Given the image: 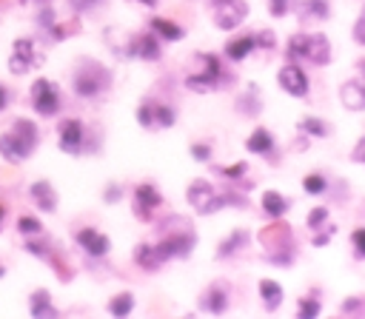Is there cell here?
Segmentation results:
<instances>
[{
  "label": "cell",
  "mask_w": 365,
  "mask_h": 319,
  "mask_svg": "<svg viewBox=\"0 0 365 319\" xmlns=\"http://www.w3.org/2000/svg\"><path fill=\"white\" fill-rule=\"evenodd\" d=\"M191 157H197L200 162H208V160H211V145H205V142L191 145Z\"/></svg>",
  "instance_id": "cell-36"
},
{
  "label": "cell",
  "mask_w": 365,
  "mask_h": 319,
  "mask_svg": "<svg viewBox=\"0 0 365 319\" xmlns=\"http://www.w3.org/2000/svg\"><path fill=\"white\" fill-rule=\"evenodd\" d=\"M6 105H9V91H6V85L0 83V111H3Z\"/></svg>",
  "instance_id": "cell-46"
},
{
  "label": "cell",
  "mask_w": 365,
  "mask_h": 319,
  "mask_svg": "<svg viewBox=\"0 0 365 319\" xmlns=\"http://www.w3.org/2000/svg\"><path fill=\"white\" fill-rule=\"evenodd\" d=\"M108 85H111V74H108L106 66H100L94 60H83L77 66V71H74V91H77V97L91 100L100 91H106Z\"/></svg>",
  "instance_id": "cell-2"
},
{
  "label": "cell",
  "mask_w": 365,
  "mask_h": 319,
  "mask_svg": "<svg viewBox=\"0 0 365 319\" xmlns=\"http://www.w3.org/2000/svg\"><path fill=\"white\" fill-rule=\"evenodd\" d=\"M302 14L305 17H328V3L325 0H308Z\"/></svg>",
  "instance_id": "cell-33"
},
{
  "label": "cell",
  "mask_w": 365,
  "mask_h": 319,
  "mask_svg": "<svg viewBox=\"0 0 365 319\" xmlns=\"http://www.w3.org/2000/svg\"><path fill=\"white\" fill-rule=\"evenodd\" d=\"M277 80H279V85H282L291 97H305V91H308V77H305V71H302L297 63H285V66L279 68Z\"/></svg>",
  "instance_id": "cell-7"
},
{
  "label": "cell",
  "mask_w": 365,
  "mask_h": 319,
  "mask_svg": "<svg viewBox=\"0 0 365 319\" xmlns=\"http://www.w3.org/2000/svg\"><path fill=\"white\" fill-rule=\"evenodd\" d=\"M328 216V208H314L311 214H308V228H319V222Z\"/></svg>",
  "instance_id": "cell-39"
},
{
  "label": "cell",
  "mask_w": 365,
  "mask_h": 319,
  "mask_svg": "<svg viewBox=\"0 0 365 319\" xmlns=\"http://www.w3.org/2000/svg\"><path fill=\"white\" fill-rule=\"evenodd\" d=\"M251 48H257V37H254V34H242V37L228 40L225 54H228L231 60H245V57L251 54Z\"/></svg>",
  "instance_id": "cell-18"
},
{
  "label": "cell",
  "mask_w": 365,
  "mask_h": 319,
  "mask_svg": "<svg viewBox=\"0 0 365 319\" xmlns=\"http://www.w3.org/2000/svg\"><path fill=\"white\" fill-rule=\"evenodd\" d=\"M259 242L271 251V253H285L291 256V248L285 251V242H291V228L288 225H268L259 231Z\"/></svg>",
  "instance_id": "cell-9"
},
{
  "label": "cell",
  "mask_w": 365,
  "mask_h": 319,
  "mask_svg": "<svg viewBox=\"0 0 365 319\" xmlns=\"http://www.w3.org/2000/svg\"><path fill=\"white\" fill-rule=\"evenodd\" d=\"M299 131H305V134H311V137H325V134H328V125L319 122L317 117H305V120L299 122Z\"/></svg>",
  "instance_id": "cell-29"
},
{
  "label": "cell",
  "mask_w": 365,
  "mask_h": 319,
  "mask_svg": "<svg viewBox=\"0 0 365 319\" xmlns=\"http://www.w3.org/2000/svg\"><path fill=\"white\" fill-rule=\"evenodd\" d=\"M305 51H308V34H294L288 40V57L297 60V57H305Z\"/></svg>",
  "instance_id": "cell-27"
},
{
  "label": "cell",
  "mask_w": 365,
  "mask_h": 319,
  "mask_svg": "<svg viewBox=\"0 0 365 319\" xmlns=\"http://www.w3.org/2000/svg\"><path fill=\"white\" fill-rule=\"evenodd\" d=\"M151 105H154V103H143L140 111H137V120H140V125H145V128L154 125V111H151Z\"/></svg>",
  "instance_id": "cell-35"
},
{
  "label": "cell",
  "mask_w": 365,
  "mask_h": 319,
  "mask_svg": "<svg viewBox=\"0 0 365 319\" xmlns=\"http://www.w3.org/2000/svg\"><path fill=\"white\" fill-rule=\"evenodd\" d=\"M100 0H71V6L77 9V11H86V9H91V6H97Z\"/></svg>",
  "instance_id": "cell-44"
},
{
  "label": "cell",
  "mask_w": 365,
  "mask_h": 319,
  "mask_svg": "<svg viewBox=\"0 0 365 319\" xmlns=\"http://www.w3.org/2000/svg\"><path fill=\"white\" fill-rule=\"evenodd\" d=\"M17 228H20V234H26V236H37V234L43 231V225H40V219H34V216H20V222H17Z\"/></svg>",
  "instance_id": "cell-31"
},
{
  "label": "cell",
  "mask_w": 365,
  "mask_h": 319,
  "mask_svg": "<svg viewBox=\"0 0 365 319\" xmlns=\"http://www.w3.org/2000/svg\"><path fill=\"white\" fill-rule=\"evenodd\" d=\"M194 234H168L160 245H154L157 248V253L163 256V259H171V256H185L191 248H194Z\"/></svg>",
  "instance_id": "cell-10"
},
{
  "label": "cell",
  "mask_w": 365,
  "mask_h": 319,
  "mask_svg": "<svg viewBox=\"0 0 365 319\" xmlns=\"http://www.w3.org/2000/svg\"><path fill=\"white\" fill-rule=\"evenodd\" d=\"M31 316H57V308L48 302V291L31 293Z\"/></svg>",
  "instance_id": "cell-25"
},
{
  "label": "cell",
  "mask_w": 365,
  "mask_h": 319,
  "mask_svg": "<svg viewBox=\"0 0 365 319\" xmlns=\"http://www.w3.org/2000/svg\"><path fill=\"white\" fill-rule=\"evenodd\" d=\"M120 194H123V188H120V185H111V188L106 191V199L114 202V199H120Z\"/></svg>",
  "instance_id": "cell-45"
},
{
  "label": "cell",
  "mask_w": 365,
  "mask_h": 319,
  "mask_svg": "<svg viewBox=\"0 0 365 319\" xmlns=\"http://www.w3.org/2000/svg\"><path fill=\"white\" fill-rule=\"evenodd\" d=\"M351 242H354V248H356V253L365 259V228H356L354 234H351Z\"/></svg>",
  "instance_id": "cell-37"
},
{
  "label": "cell",
  "mask_w": 365,
  "mask_h": 319,
  "mask_svg": "<svg viewBox=\"0 0 365 319\" xmlns=\"http://www.w3.org/2000/svg\"><path fill=\"white\" fill-rule=\"evenodd\" d=\"M305 57L311 63H317V66H325L331 60V43H328V37L325 34H308V51H305Z\"/></svg>",
  "instance_id": "cell-15"
},
{
  "label": "cell",
  "mask_w": 365,
  "mask_h": 319,
  "mask_svg": "<svg viewBox=\"0 0 365 319\" xmlns=\"http://www.w3.org/2000/svg\"><path fill=\"white\" fill-rule=\"evenodd\" d=\"M131 308H134V296H131V293H117V296L108 302V310H111L114 316H125V313H131Z\"/></svg>",
  "instance_id": "cell-26"
},
{
  "label": "cell",
  "mask_w": 365,
  "mask_h": 319,
  "mask_svg": "<svg viewBox=\"0 0 365 319\" xmlns=\"http://www.w3.org/2000/svg\"><path fill=\"white\" fill-rule=\"evenodd\" d=\"M134 259H137V265H140V268H145V271H157V268H160V262H163V256L157 253V248H154V245H137Z\"/></svg>",
  "instance_id": "cell-21"
},
{
  "label": "cell",
  "mask_w": 365,
  "mask_h": 319,
  "mask_svg": "<svg viewBox=\"0 0 365 319\" xmlns=\"http://www.w3.org/2000/svg\"><path fill=\"white\" fill-rule=\"evenodd\" d=\"M262 208H265V214H271V216H282V214L288 211V199L279 197L277 191H265V194H262Z\"/></svg>",
  "instance_id": "cell-24"
},
{
  "label": "cell",
  "mask_w": 365,
  "mask_h": 319,
  "mask_svg": "<svg viewBox=\"0 0 365 319\" xmlns=\"http://www.w3.org/2000/svg\"><path fill=\"white\" fill-rule=\"evenodd\" d=\"M354 160H365V140L359 142V148L354 151Z\"/></svg>",
  "instance_id": "cell-47"
},
{
  "label": "cell",
  "mask_w": 365,
  "mask_h": 319,
  "mask_svg": "<svg viewBox=\"0 0 365 319\" xmlns=\"http://www.w3.org/2000/svg\"><path fill=\"white\" fill-rule=\"evenodd\" d=\"M148 26H151V31H154V34H160V37H165V40H182V28H180L174 20L154 17Z\"/></svg>",
  "instance_id": "cell-23"
},
{
  "label": "cell",
  "mask_w": 365,
  "mask_h": 319,
  "mask_svg": "<svg viewBox=\"0 0 365 319\" xmlns=\"http://www.w3.org/2000/svg\"><path fill=\"white\" fill-rule=\"evenodd\" d=\"M34 63V43L29 37H20L14 40V48H11V57H9V68L14 74H26Z\"/></svg>",
  "instance_id": "cell-11"
},
{
  "label": "cell",
  "mask_w": 365,
  "mask_h": 319,
  "mask_svg": "<svg viewBox=\"0 0 365 319\" xmlns=\"http://www.w3.org/2000/svg\"><path fill=\"white\" fill-rule=\"evenodd\" d=\"M157 205H160V194L154 191V185H148V182L137 185V191H134V214L140 219H148Z\"/></svg>",
  "instance_id": "cell-13"
},
{
  "label": "cell",
  "mask_w": 365,
  "mask_h": 319,
  "mask_svg": "<svg viewBox=\"0 0 365 319\" xmlns=\"http://www.w3.org/2000/svg\"><path fill=\"white\" fill-rule=\"evenodd\" d=\"M354 37H356V43H365V9H362V14H359V20L354 26Z\"/></svg>",
  "instance_id": "cell-41"
},
{
  "label": "cell",
  "mask_w": 365,
  "mask_h": 319,
  "mask_svg": "<svg viewBox=\"0 0 365 319\" xmlns=\"http://www.w3.org/2000/svg\"><path fill=\"white\" fill-rule=\"evenodd\" d=\"M188 202L200 214H211V211H220L225 202H231V197H217V191L205 179H194L191 188H188Z\"/></svg>",
  "instance_id": "cell-3"
},
{
  "label": "cell",
  "mask_w": 365,
  "mask_h": 319,
  "mask_svg": "<svg viewBox=\"0 0 365 319\" xmlns=\"http://www.w3.org/2000/svg\"><path fill=\"white\" fill-rule=\"evenodd\" d=\"M242 242H245V234H242V231H234V234L220 245V256H231V251H234L237 245H242Z\"/></svg>",
  "instance_id": "cell-32"
},
{
  "label": "cell",
  "mask_w": 365,
  "mask_h": 319,
  "mask_svg": "<svg viewBox=\"0 0 365 319\" xmlns=\"http://www.w3.org/2000/svg\"><path fill=\"white\" fill-rule=\"evenodd\" d=\"M31 105H34L37 114L51 117L60 108V91H57V85L51 80H46V77L34 80V85H31Z\"/></svg>",
  "instance_id": "cell-4"
},
{
  "label": "cell",
  "mask_w": 365,
  "mask_h": 319,
  "mask_svg": "<svg viewBox=\"0 0 365 319\" xmlns=\"http://www.w3.org/2000/svg\"><path fill=\"white\" fill-rule=\"evenodd\" d=\"M86 145V128L80 120H63L60 122V148L68 154H80Z\"/></svg>",
  "instance_id": "cell-8"
},
{
  "label": "cell",
  "mask_w": 365,
  "mask_h": 319,
  "mask_svg": "<svg viewBox=\"0 0 365 319\" xmlns=\"http://www.w3.org/2000/svg\"><path fill=\"white\" fill-rule=\"evenodd\" d=\"M34 148H37V128H34V122H29V120H17V122L11 125V131H6V134L0 137V154H3L9 162L26 160Z\"/></svg>",
  "instance_id": "cell-1"
},
{
  "label": "cell",
  "mask_w": 365,
  "mask_h": 319,
  "mask_svg": "<svg viewBox=\"0 0 365 319\" xmlns=\"http://www.w3.org/2000/svg\"><path fill=\"white\" fill-rule=\"evenodd\" d=\"M254 37H257V46H265V48L274 46V34H271V31H259V34H254Z\"/></svg>",
  "instance_id": "cell-43"
},
{
  "label": "cell",
  "mask_w": 365,
  "mask_h": 319,
  "mask_svg": "<svg viewBox=\"0 0 365 319\" xmlns=\"http://www.w3.org/2000/svg\"><path fill=\"white\" fill-rule=\"evenodd\" d=\"M237 108L240 111H248V114H257V88L254 85L248 88V97L245 100H237Z\"/></svg>",
  "instance_id": "cell-34"
},
{
  "label": "cell",
  "mask_w": 365,
  "mask_h": 319,
  "mask_svg": "<svg viewBox=\"0 0 365 319\" xmlns=\"http://www.w3.org/2000/svg\"><path fill=\"white\" fill-rule=\"evenodd\" d=\"M140 3H143V6H157L160 0H140Z\"/></svg>",
  "instance_id": "cell-48"
},
{
  "label": "cell",
  "mask_w": 365,
  "mask_h": 319,
  "mask_svg": "<svg viewBox=\"0 0 365 319\" xmlns=\"http://www.w3.org/2000/svg\"><path fill=\"white\" fill-rule=\"evenodd\" d=\"M325 177H319V174H308L305 179H302V188L308 191V194H322L325 191Z\"/></svg>",
  "instance_id": "cell-30"
},
{
  "label": "cell",
  "mask_w": 365,
  "mask_h": 319,
  "mask_svg": "<svg viewBox=\"0 0 365 319\" xmlns=\"http://www.w3.org/2000/svg\"><path fill=\"white\" fill-rule=\"evenodd\" d=\"M0 219H3V205H0Z\"/></svg>",
  "instance_id": "cell-49"
},
{
  "label": "cell",
  "mask_w": 365,
  "mask_h": 319,
  "mask_svg": "<svg viewBox=\"0 0 365 319\" xmlns=\"http://www.w3.org/2000/svg\"><path fill=\"white\" fill-rule=\"evenodd\" d=\"M259 296H262V302H265L268 310H277L279 302H282V288L277 282H271V279H262L259 282Z\"/></svg>",
  "instance_id": "cell-22"
},
{
  "label": "cell",
  "mask_w": 365,
  "mask_h": 319,
  "mask_svg": "<svg viewBox=\"0 0 365 319\" xmlns=\"http://www.w3.org/2000/svg\"><path fill=\"white\" fill-rule=\"evenodd\" d=\"M317 313H319V302H314V299L311 302L308 299L299 302V316H317Z\"/></svg>",
  "instance_id": "cell-40"
},
{
  "label": "cell",
  "mask_w": 365,
  "mask_h": 319,
  "mask_svg": "<svg viewBox=\"0 0 365 319\" xmlns=\"http://www.w3.org/2000/svg\"><path fill=\"white\" fill-rule=\"evenodd\" d=\"M245 145H248L251 154H271V148H274V137H271L268 128H257V131L248 137Z\"/></svg>",
  "instance_id": "cell-20"
},
{
  "label": "cell",
  "mask_w": 365,
  "mask_h": 319,
  "mask_svg": "<svg viewBox=\"0 0 365 319\" xmlns=\"http://www.w3.org/2000/svg\"><path fill=\"white\" fill-rule=\"evenodd\" d=\"M40 3H43V0H40Z\"/></svg>",
  "instance_id": "cell-50"
},
{
  "label": "cell",
  "mask_w": 365,
  "mask_h": 319,
  "mask_svg": "<svg viewBox=\"0 0 365 319\" xmlns=\"http://www.w3.org/2000/svg\"><path fill=\"white\" fill-rule=\"evenodd\" d=\"M211 11H214V23L228 31L245 20L248 6H245V0H211Z\"/></svg>",
  "instance_id": "cell-5"
},
{
  "label": "cell",
  "mask_w": 365,
  "mask_h": 319,
  "mask_svg": "<svg viewBox=\"0 0 365 319\" xmlns=\"http://www.w3.org/2000/svg\"><path fill=\"white\" fill-rule=\"evenodd\" d=\"M31 199L37 202L40 211H54V205H57V194H54V188L46 179L31 182Z\"/></svg>",
  "instance_id": "cell-16"
},
{
  "label": "cell",
  "mask_w": 365,
  "mask_h": 319,
  "mask_svg": "<svg viewBox=\"0 0 365 319\" xmlns=\"http://www.w3.org/2000/svg\"><path fill=\"white\" fill-rule=\"evenodd\" d=\"M77 242L86 248L88 256H106L108 248H111L108 236L100 234V231H94V228H80V231H77Z\"/></svg>",
  "instance_id": "cell-14"
},
{
  "label": "cell",
  "mask_w": 365,
  "mask_h": 319,
  "mask_svg": "<svg viewBox=\"0 0 365 319\" xmlns=\"http://www.w3.org/2000/svg\"><path fill=\"white\" fill-rule=\"evenodd\" d=\"M200 60L205 63V71L191 74V77L185 80V85L194 88V91H208V88H214V85H222L225 77H222V66H220V60H217L214 54H200Z\"/></svg>",
  "instance_id": "cell-6"
},
{
  "label": "cell",
  "mask_w": 365,
  "mask_h": 319,
  "mask_svg": "<svg viewBox=\"0 0 365 319\" xmlns=\"http://www.w3.org/2000/svg\"><path fill=\"white\" fill-rule=\"evenodd\" d=\"M339 97H342V105L345 108H354V111H359V108H365V83H345L342 88H339Z\"/></svg>",
  "instance_id": "cell-17"
},
{
  "label": "cell",
  "mask_w": 365,
  "mask_h": 319,
  "mask_svg": "<svg viewBox=\"0 0 365 319\" xmlns=\"http://www.w3.org/2000/svg\"><path fill=\"white\" fill-rule=\"evenodd\" d=\"M271 6H268V11L274 14V17H282L288 9H291V0H268Z\"/></svg>",
  "instance_id": "cell-38"
},
{
  "label": "cell",
  "mask_w": 365,
  "mask_h": 319,
  "mask_svg": "<svg viewBox=\"0 0 365 319\" xmlns=\"http://www.w3.org/2000/svg\"><path fill=\"white\" fill-rule=\"evenodd\" d=\"M125 54L140 57V60H157V57H160V43H157V37H154L151 31H143V34H137V37L128 43Z\"/></svg>",
  "instance_id": "cell-12"
},
{
  "label": "cell",
  "mask_w": 365,
  "mask_h": 319,
  "mask_svg": "<svg viewBox=\"0 0 365 319\" xmlns=\"http://www.w3.org/2000/svg\"><path fill=\"white\" fill-rule=\"evenodd\" d=\"M220 174H225V177H242L245 174V162H237L231 168H220Z\"/></svg>",
  "instance_id": "cell-42"
},
{
  "label": "cell",
  "mask_w": 365,
  "mask_h": 319,
  "mask_svg": "<svg viewBox=\"0 0 365 319\" xmlns=\"http://www.w3.org/2000/svg\"><path fill=\"white\" fill-rule=\"evenodd\" d=\"M205 310L211 313H222L225 310V285H211L205 293H202V302H200Z\"/></svg>",
  "instance_id": "cell-19"
},
{
  "label": "cell",
  "mask_w": 365,
  "mask_h": 319,
  "mask_svg": "<svg viewBox=\"0 0 365 319\" xmlns=\"http://www.w3.org/2000/svg\"><path fill=\"white\" fill-rule=\"evenodd\" d=\"M151 111H154V125H163V128H168V125H174V111L168 108V105H160V103H154L151 105Z\"/></svg>",
  "instance_id": "cell-28"
}]
</instances>
